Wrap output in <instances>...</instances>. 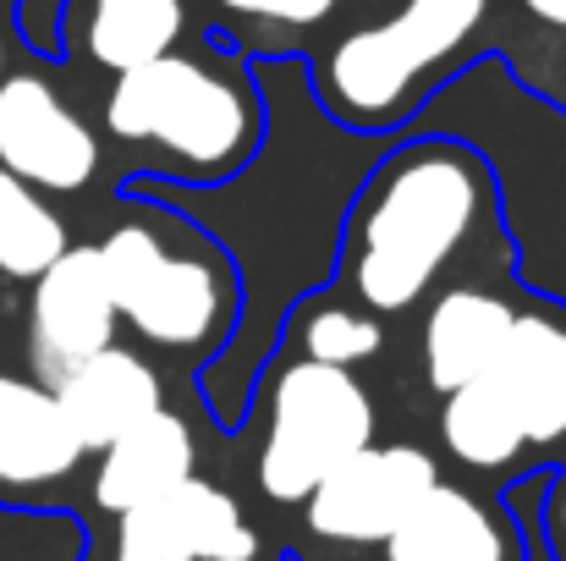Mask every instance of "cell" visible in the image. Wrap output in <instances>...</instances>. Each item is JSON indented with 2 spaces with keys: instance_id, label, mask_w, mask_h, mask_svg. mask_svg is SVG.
<instances>
[{
  "instance_id": "6da1fadb",
  "label": "cell",
  "mask_w": 566,
  "mask_h": 561,
  "mask_svg": "<svg viewBox=\"0 0 566 561\" xmlns=\"http://www.w3.org/2000/svg\"><path fill=\"white\" fill-rule=\"evenodd\" d=\"M473 215H479V187L457 160H418L401 177H390L364 220V253H358L364 303L407 309L457 253Z\"/></svg>"
},
{
  "instance_id": "7a4b0ae2",
  "label": "cell",
  "mask_w": 566,
  "mask_h": 561,
  "mask_svg": "<svg viewBox=\"0 0 566 561\" xmlns=\"http://www.w3.org/2000/svg\"><path fill=\"white\" fill-rule=\"evenodd\" d=\"M375 440V407L364 385L336 364H292L270 402V435L259 485L270 501H308V490Z\"/></svg>"
},
{
  "instance_id": "3957f363",
  "label": "cell",
  "mask_w": 566,
  "mask_h": 561,
  "mask_svg": "<svg viewBox=\"0 0 566 561\" xmlns=\"http://www.w3.org/2000/svg\"><path fill=\"white\" fill-rule=\"evenodd\" d=\"M105 122L116 138L160 144L203 172L226 166L248 138V111L237 89L182 55H155L144 66H127L105 105Z\"/></svg>"
},
{
  "instance_id": "277c9868",
  "label": "cell",
  "mask_w": 566,
  "mask_h": 561,
  "mask_svg": "<svg viewBox=\"0 0 566 561\" xmlns=\"http://www.w3.org/2000/svg\"><path fill=\"white\" fill-rule=\"evenodd\" d=\"M484 6L490 0H407L390 22L342 39L336 55H331L336 100L364 111V116L390 111L396 100H407L418 72L446 61L484 22Z\"/></svg>"
},
{
  "instance_id": "5b68a950",
  "label": "cell",
  "mask_w": 566,
  "mask_h": 561,
  "mask_svg": "<svg viewBox=\"0 0 566 561\" xmlns=\"http://www.w3.org/2000/svg\"><path fill=\"white\" fill-rule=\"evenodd\" d=\"M105 287L122 320L160 347H198L220 325V287L198 259L166 253L144 226H122L99 242Z\"/></svg>"
},
{
  "instance_id": "8992f818",
  "label": "cell",
  "mask_w": 566,
  "mask_h": 561,
  "mask_svg": "<svg viewBox=\"0 0 566 561\" xmlns=\"http://www.w3.org/2000/svg\"><path fill=\"white\" fill-rule=\"evenodd\" d=\"M440 485V468L418 446H364L308 490V529L342 546H385L390 529Z\"/></svg>"
},
{
  "instance_id": "52a82bcc",
  "label": "cell",
  "mask_w": 566,
  "mask_h": 561,
  "mask_svg": "<svg viewBox=\"0 0 566 561\" xmlns=\"http://www.w3.org/2000/svg\"><path fill=\"white\" fill-rule=\"evenodd\" d=\"M259 540L237 501L203 479H182L166 496L122 512L116 557L133 561H253Z\"/></svg>"
},
{
  "instance_id": "ba28073f",
  "label": "cell",
  "mask_w": 566,
  "mask_h": 561,
  "mask_svg": "<svg viewBox=\"0 0 566 561\" xmlns=\"http://www.w3.org/2000/svg\"><path fill=\"white\" fill-rule=\"evenodd\" d=\"M0 172L22 177L28 187L72 193L99 172V144L55 100L50 83L6 77L0 83Z\"/></svg>"
},
{
  "instance_id": "9c48e42d",
  "label": "cell",
  "mask_w": 566,
  "mask_h": 561,
  "mask_svg": "<svg viewBox=\"0 0 566 561\" xmlns=\"http://www.w3.org/2000/svg\"><path fill=\"white\" fill-rule=\"evenodd\" d=\"M111 325H116V303L105 287V264L99 248H66L33 292V359L50 380L77 370L83 359H94L99 347H111Z\"/></svg>"
},
{
  "instance_id": "30bf717a",
  "label": "cell",
  "mask_w": 566,
  "mask_h": 561,
  "mask_svg": "<svg viewBox=\"0 0 566 561\" xmlns=\"http://www.w3.org/2000/svg\"><path fill=\"white\" fill-rule=\"evenodd\" d=\"M50 396H55L72 440L83 451H105L116 435H127L133 424L160 413V374L149 370L138 353L99 347L94 359H83L77 370L61 374Z\"/></svg>"
},
{
  "instance_id": "8fae6325",
  "label": "cell",
  "mask_w": 566,
  "mask_h": 561,
  "mask_svg": "<svg viewBox=\"0 0 566 561\" xmlns=\"http://www.w3.org/2000/svg\"><path fill=\"white\" fill-rule=\"evenodd\" d=\"M484 374L506 396L528 446L566 435V325L539 320V314H517Z\"/></svg>"
},
{
  "instance_id": "7c38bea8",
  "label": "cell",
  "mask_w": 566,
  "mask_h": 561,
  "mask_svg": "<svg viewBox=\"0 0 566 561\" xmlns=\"http://www.w3.org/2000/svg\"><path fill=\"white\" fill-rule=\"evenodd\" d=\"M192 479V429L177 413H149L144 424H133L127 435H116L105 446L99 479H94V501L105 512H133L155 496H166L171 485Z\"/></svg>"
},
{
  "instance_id": "4fadbf2b",
  "label": "cell",
  "mask_w": 566,
  "mask_h": 561,
  "mask_svg": "<svg viewBox=\"0 0 566 561\" xmlns=\"http://www.w3.org/2000/svg\"><path fill=\"white\" fill-rule=\"evenodd\" d=\"M83 446L72 440L55 396L33 380L0 374V485H50L77 468Z\"/></svg>"
},
{
  "instance_id": "5bb4252c",
  "label": "cell",
  "mask_w": 566,
  "mask_h": 561,
  "mask_svg": "<svg viewBox=\"0 0 566 561\" xmlns=\"http://www.w3.org/2000/svg\"><path fill=\"white\" fill-rule=\"evenodd\" d=\"M512 309L490 292H473V287H457L446 292L434 309H429V325H423V364H429V385L434 391H457L468 380L495 364L506 331H512Z\"/></svg>"
},
{
  "instance_id": "9a60e30c",
  "label": "cell",
  "mask_w": 566,
  "mask_h": 561,
  "mask_svg": "<svg viewBox=\"0 0 566 561\" xmlns=\"http://www.w3.org/2000/svg\"><path fill=\"white\" fill-rule=\"evenodd\" d=\"M385 557L390 561H506V540H501L495 518L468 490L434 485L390 529Z\"/></svg>"
},
{
  "instance_id": "2e32d148",
  "label": "cell",
  "mask_w": 566,
  "mask_h": 561,
  "mask_svg": "<svg viewBox=\"0 0 566 561\" xmlns=\"http://www.w3.org/2000/svg\"><path fill=\"white\" fill-rule=\"evenodd\" d=\"M440 429H446V446L468 463V468H501L512 463L528 440L506 407V396L495 391L490 374L446 391V413H440Z\"/></svg>"
},
{
  "instance_id": "e0dca14e",
  "label": "cell",
  "mask_w": 566,
  "mask_h": 561,
  "mask_svg": "<svg viewBox=\"0 0 566 561\" xmlns=\"http://www.w3.org/2000/svg\"><path fill=\"white\" fill-rule=\"evenodd\" d=\"M182 33V0H94L88 50L94 61L127 72L155 55H171Z\"/></svg>"
},
{
  "instance_id": "ac0fdd59",
  "label": "cell",
  "mask_w": 566,
  "mask_h": 561,
  "mask_svg": "<svg viewBox=\"0 0 566 561\" xmlns=\"http://www.w3.org/2000/svg\"><path fill=\"white\" fill-rule=\"evenodd\" d=\"M66 253V231L55 209L11 172H0V276L39 281Z\"/></svg>"
},
{
  "instance_id": "d6986e66",
  "label": "cell",
  "mask_w": 566,
  "mask_h": 561,
  "mask_svg": "<svg viewBox=\"0 0 566 561\" xmlns=\"http://www.w3.org/2000/svg\"><path fill=\"white\" fill-rule=\"evenodd\" d=\"M303 347H308L314 364H336V370H347V364L369 359V353L379 347V325L375 320H364V314H353V309H325V314L308 320Z\"/></svg>"
},
{
  "instance_id": "ffe728a7",
  "label": "cell",
  "mask_w": 566,
  "mask_h": 561,
  "mask_svg": "<svg viewBox=\"0 0 566 561\" xmlns=\"http://www.w3.org/2000/svg\"><path fill=\"white\" fill-rule=\"evenodd\" d=\"M220 6L242 11V17H264V22H292V28L325 22L336 11V0H220Z\"/></svg>"
},
{
  "instance_id": "44dd1931",
  "label": "cell",
  "mask_w": 566,
  "mask_h": 561,
  "mask_svg": "<svg viewBox=\"0 0 566 561\" xmlns=\"http://www.w3.org/2000/svg\"><path fill=\"white\" fill-rule=\"evenodd\" d=\"M534 17H545V22H556V28H566V0H523Z\"/></svg>"
},
{
  "instance_id": "7402d4cb",
  "label": "cell",
  "mask_w": 566,
  "mask_h": 561,
  "mask_svg": "<svg viewBox=\"0 0 566 561\" xmlns=\"http://www.w3.org/2000/svg\"><path fill=\"white\" fill-rule=\"evenodd\" d=\"M562 529H566V501H562Z\"/></svg>"
},
{
  "instance_id": "603a6c76",
  "label": "cell",
  "mask_w": 566,
  "mask_h": 561,
  "mask_svg": "<svg viewBox=\"0 0 566 561\" xmlns=\"http://www.w3.org/2000/svg\"><path fill=\"white\" fill-rule=\"evenodd\" d=\"M116 561H133V557H116Z\"/></svg>"
}]
</instances>
